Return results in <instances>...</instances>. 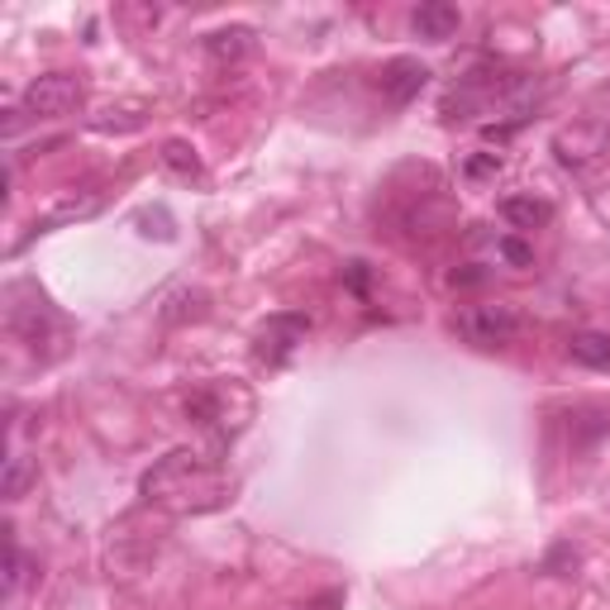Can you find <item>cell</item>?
<instances>
[{
  "mask_svg": "<svg viewBox=\"0 0 610 610\" xmlns=\"http://www.w3.org/2000/svg\"><path fill=\"white\" fill-rule=\"evenodd\" d=\"M454 325H458V334L468 344L496 348V344H510L520 334V311H516V305H468Z\"/></svg>",
  "mask_w": 610,
  "mask_h": 610,
  "instance_id": "cell-2",
  "label": "cell"
},
{
  "mask_svg": "<svg viewBox=\"0 0 610 610\" xmlns=\"http://www.w3.org/2000/svg\"><path fill=\"white\" fill-rule=\"evenodd\" d=\"M82 105V82L72 72H48L24 87V115L34 120H62Z\"/></svg>",
  "mask_w": 610,
  "mask_h": 610,
  "instance_id": "cell-1",
  "label": "cell"
},
{
  "mask_svg": "<svg viewBox=\"0 0 610 610\" xmlns=\"http://www.w3.org/2000/svg\"><path fill=\"white\" fill-rule=\"evenodd\" d=\"M305 334H311V319H305V315H296V311L272 315L267 325L258 329V358L272 363V367H282L296 353V344H305Z\"/></svg>",
  "mask_w": 610,
  "mask_h": 610,
  "instance_id": "cell-3",
  "label": "cell"
},
{
  "mask_svg": "<svg viewBox=\"0 0 610 610\" xmlns=\"http://www.w3.org/2000/svg\"><path fill=\"white\" fill-rule=\"evenodd\" d=\"M163 163H167L172 172H182V176H196V172H201V157H196V149H186L182 139H172L167 149H163Z\"/></svg>",
  "mask_w": 610,
  "mask_h": 610,
  "instance_id": "cell-12",
  "label": "cell"
},
{
  "mask_svg": "<svg viewBox=\"0 0 610 610\" xmlns=\"http://www.w3.org/2000/svg\"><path fill=\"white\" fill-rule=\"evenodd\" d=\"M496 172H501V157H496V153L468 157V176H496Z\"/></svg>",
  "mask_w": 610,
  "mask_h": 610,
  "instance_id": "cell-15",
  "label": "cell"
},
{
  "mask_svg": "<svg viewBox=\"0 0 610 610\" xmlns=\"http://www.w3.org/2000/svg\"><path fill=\"white\" fill-rule=\"evenodd\" d=\"M501 220L510 230H539V224L553 220V205L539 201V196H506L501 201Z\"/></svg>",
  "mask_w": 610,
  "mask_h": 610,
  "instance_id": "cell-6",
  "label": "cell"
},
{
  "mask_svg": "<svg viewBox=\"0 0 610 610\" xmlns=\"http://www.w3.org/2000/svg\"><path fill=\"white\" fill-rule=\"evenodd\" d=\"M248 29H220V34H211L205 39V53H211L215 62H238L248 53Z\"/></svg>",
  "mask_w": 610,
  "mask_h": 610,
  "instance_id": "cell-8",
  "label": "cell"
},
{
  "mask_svg": "<svg viewBox=\"0 0 610 610\" xmlns=\"http://www.w3.org/2000/svg\"><path fill=\"white\" fill-rule=\"evenodd\" d=\"M568 358L582 363V367H610V334L597 329H582L568 339Z\"/></svg>",
  "mask_w": 610,
  "mask_h": 610,
  "instance_id": "cell-7",
  "label": "cell"
},
{
  "mask_svg": "<svg viewBox=\"0 0 610 610\" xmlns=\"http://www.w3.org/2000/svg\"><path fill=\"white\" fill-rule=\"evenodd\" d=\"M24 582V553H20V543L10 539V558H6V597H14Z\"/></svg>",
  "mask_w": 610,
  "mask_h": 610,
  "instance_id": "cell-14",
  "label": "cell"
},
{
  "mask_svg": "<svg viewBox=\"0 0 610 610\" xmlns=\"http://www.w3.org/2000/svg\"><path fill=\"white\" fill-rule=\"evenodd\" d=\"M572 568H577V549H572V543H558V549L543 558V572H553V577H568Z\"/></svg>",
  "mask_w": 610,
  "mask_h": 610,
  "instance_id": "cell-13",
  "label": "cell"
},
{
  "mask_svg": "<svg viewBox=\"0 0 610 610\" xmlns=\"http://www.w3.org/2000/svg\"><path fill=\"white\" fill-rule=\"evenodd\" d=\"M95 211H101V196H87V201L72 196V201H62L53 215H43L39 230H53V224H62V220H87V215H95Z\"/></svg>",
  "mask_w": 610,
  "mask_h": 610,
  "instance_id": "cell-11",
  "label": "cell"
},
{
  "mask_svg": "<svg viewBox=\"0 0 610 610\" xmlns=\"http://www.w3.org/2000/svg\"><path fill=\"white\" fill-rule=\"evenodd\" d=\"M458 24H462V14H458V6H448V0H425V6L410 14V29H415L420 39H429V43L454 39Z\"/></svg>",
  "mask_w": 610,
  "mask_h": 610,
  "instance_id": "cell-5",
  "label": "cell"
},
{
  "mask_svg": "<svg viewBox=\"0 0 610 610\" xmlns=\"http://www.w3.org/2000/svg\"><path fill=\"white\" fill-rule=\"evenodd\" d=\"M429 82V68L425 62H415V58H396L387 72H382V95H387L392 105H410L415 95L425 91Z\"/></svg>",
  "mask_w": 610,
  "mask_h": 610,
  "instance_id": "cell-4",
  "label": "cell"
},
{
  "mask_svg": "<svg viewBox=\"0 0 610 610\" xmlns=\"http://www.w3.org/2000/svg\"><path fill=\"white\" fill-rule=\"evenodd\" d=\"M487 272H454V286H477Z\"/></svg>",
  "mask_w": 610,
  "mask_h": 610,
  "instance_id": "cell-17",
  "label": "cell"
},
{
  "mask_svg": "<svg viewBox=\"0 0 610 610\" xmlns=\"http://www.w3.org/2000/svg\"><path fill=\"white\" fill-rule=\"evenodd\" d=\"M29 481H34V462L29 458H6V477H0V496H6V501H20V496L29 491Z\"/></svg>",
  "mask_w": 610,
  "mask_h": 610,
  "instance_id": "cell-9",
  "label": "cell"
},
{
  "mask_svg": "<svg viewBox=\"0 0 610 610\" xmlns=\"http://www.w3.org/2000/svg\"><path fill=\"white\" fill-rule=\"evenodd\" d=\"M496 253H501L506 263H520V267L529 263V248L520 244V238H501V244H496Z\"/></svg>",
  "mask_w": 610,
  "mask_h": 610,
  "instance_id": "cell-16",
  "label": "cell"
},
{
  "mask_svg": "<svg viewBox=\"0 0 610 610\" xmlns=\"http://www.w3.org/2000/svg\"><path fill=\"white\" fill-rule=\"evenodd\" d=\"M205 305H211V296H205V292H176V296L167 301L163 319H167V325H182V319H201Z\"/></svg>",
  "mask_w": 610,
  "mask_h": 610,
  "instance_id": "cell-10",
  "label": "cell"
}]
</instances>
